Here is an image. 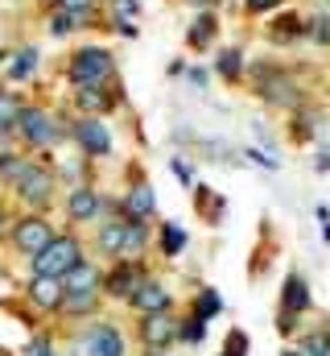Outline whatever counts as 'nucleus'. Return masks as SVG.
Instances as JSON below:
<instances>
[{
  "label": "nucleus",
  "instance_id": "obj_1",
  "mask_svg": "<svg viewBox=\"0 0 330 356\" xmlns=\"http://www.w3.org/2000/svg\"><path fill=\"white\" fill-rule=\"evenodd\" d=\"M82 261V245L75 236H54L37 257H33V277H67L71 269Z\"/></svg>",
  "mask_w": 330,
  "mask_h": 356
},
{
  "label": "nucleus",
  "instance_id": "obj_2",
  "mask_svg": "<svg viewBox=\"0 0 330 356\" xmlns=\"http://www.w3.org/2000/svg\"><path fill=\"white\" fill-rule=\"evenodd\" d=\"M12 133H17L29 149H46V145H54V141L62 137V129L54 124V116H50L46 108H21Z\"/></svg>",
  "mask_w": 330,
  "mask_h": 356
},
{
  "label": "nucleus",
  "instance_id": "obj_3",
  "mask_svg": "<svg viewBox=\"0 0 330 356\" xmlns=\"http://www.w3.org/2000/svg\"><path fill=\"white\" fill-rule=\"evenodd\" d=\"M107 75H112V54L99 50V46H82V50H75V58H71V67H67V79H71L75 88L103 83Z\"/></svg>",
  "mask_w": 330,
  "mask_h": 356
},
{
  "label": "nucleus",
  "instance_id": "obj_4",
  "mask_svg": "<svg viewBox=\"0 0 330 356\" xmlns=\"http://www.w3.org/2000/svg\"><path fill=\"white\" fill-rule=\"evenodd\" d=\"M8 241H12V249H17L21 257H29V261H33V257L54 241V228H50L42 216H25V220H17V224H12Z\"/></svg>",
  "mask_w": 330,
  "mask_h": 356
},
{
  "label": "nucleus",
  "instance_id": "obj_5",
  "mask_svg": "<svg viewBox=\"0 0 330 356\" xmlns=\"http://www.w3.org/2000/svg\"><path fill=\"white\" fill-rule=\"evenodd\" d=\"M17 186V195L25 199V203H50V195H54V175H50V166L46 162H25V170H21V178L12 182Z\"/></svg>",
  "mask_w": 330,
  "mask_h": 356
},
{
  "label": "nucleus",
  "instance_id": "obj_6",
  "mask_svg": "<svg viewBox=\"0 0 330 356\" xmlns=\"http://www.w3.org/2000/svg\"><path fill=\"white\" fill-rule=\"evenodd\" d=\"M71 133H75V141H79L91 158H103V154H112V133H107V124H103L99 116H82Z\"/></svg>",
  "mask_w": 330,
  "mask_h": 356
},
{
  "label": "nucleus",
  "instance_id": "obj_7",
  "mask_svg": "<svg viewBox=\"0 0 330 356\" xmlns=\"http://www.w3.org/2000/svg\"><path fill=\"white\" fill-rule=\"evenodd\" d=\"M82 356H124V340L112 323H95L82 336Z\"/></svg>",
  "mask_w": 330,
  "mask_h": 356
},
{
  "label": "nucleus",
  "instance_id": "obj_8",
  "mask_svg": "<svg viewBox=\"0 0 330 356\" xmlns=\"http://www.w3.org/2000/svg\"><path fill=\"white\" fill-rule=\"evenodd\" d=\"M99 211H103V195H99V191H91V186H75V191L67 195V216H71L75 224L95 220Z\"/></svg>",
  "mask_w": 330,
  "mask_h": 356
},
{
  "label": "nucleus",
  "instance_id": "obj_9",
  "mask_svg": "<svg viewBox=\"0 0 330 356\" xmlns=\"http://www.w3.org/2000/svg\"><path fill=\"white\" fill-rule=\"evenodd\" d=\"M177 319H169L165 311H157V315H145V323H141V340L149 344V348H165V344H173L177 340Z\"/></svg>",
  "mask_w": 330,
  "mask_h": 356
},
{
  "label": "nucleus",
  "instance_id": "obj_10",
  "mask_svg": "<svg viewBox=\"0 0 330 356\" xmlns=\"http://www.w3.org/2000/svg\"><path fill=\"white\" fill-rule=\"evenodd\" d=\"M145 282H149V277H145V269L132 266V261H124L112 277H103V286H107V294H112V298H132Z\"/></svg>",
  "mask_w": 330,
  "mask_h": 356
},
{
  "label": "nucleus",
  "instance_id": "obj_11",
  "mask_svg": "<svg viewBox=\"0 0 330 356\" xmlns=\"http://www.w3.org/2000/svg\"><path fill=\"white\" fill-rule=\"evenodd\" d=\"M128 302H132L141 315H157V311H169V290H165L162 282H153V277H149V282L128 298Z\"/></svg>",
  "mask_w": 330,
  "mask_h": 356
},
{
  "label": "nucleus",
  "instance_id": "obj_12",
  "mask_svg": "<svg viewBox=\"0 0 330 356\" xmlns=\"http://www.w3.org/2000/svg\"><path fill=\"white\" fill-rule=\"evenodd\" d=\"M29 302L33 307H46V311H58V302H62V282L58 277H29Z\"/></svg>",
  "mask_w": 330,
  "mask_h": 356
},
{
  "label": "nucleus",
  "instance_id": "obj_13",
  "mask_svg": "<svg viewBox=\"0 0 330 356\" xmlns=\"http://www.w3.org/2000/svg\"><path fill=\"white\" fill-rule=\"evenodd\" d=\"M153 207H157V199H153V186H149V182H137V186L124 195V211H128V220H149Z\"/></svg>",
  "mask_w": 330,
  "mask_h": 356
},
{
  "label": "nucleus",
  "instance_id": "obj_14",
  "mask_svg": "<svg viewBox=\"0 0 330 356\" xmlns=\"http://www.w3.org/2000/svg\"><path fill=\"white\" fill-rule=\"evenodd\" d=\"M149 245V228L141 220H124V241H120V257L124 261H137Z\"/></svg>",
  "mask_w": 330,
  "mask_h": 356
},
{
  "label": "nucleus",
  "instance_id": "obj_15",
  "mask_svg": "<svg viewBox=\"0 0 330 356\" xmlns=\"http://www.w3.org/2000/svg\"><path fill=\"white\" fill-rule=\"evenodd\" d=\"M37 63H42V54H37V46H21V50H12V58H8V79H17V83H25V79H33V71H37Z\"/></svg>",
  "mask_w": 330,
  "mask_h": 356
},
{
  "label": "nucleus",
  "instance_id": "obj_16",
  "mask_svg": "<svg viewBox=\"0 0 330 356\" xmlns=\"http://www.w3.org/2000/svg\"><path fill=\"white\" fill-rule=\"evenodd\" d=\"M99 286H103V273L91 266L87 257H82L79 266H75L71 273H67V277H62V290H99Z\"/></svg>",
  "mask_w": 330,
  "mask_h": 356
},
{
  "label": "nucleus",
  "instance_id": "obj_17",
  "mask_svg": "<svg viewBox=\"0 0 330 356\" xmlns=\"http://www.w3.org/2000/svg\"><path fill=\"white\" fill-rule=\"evenodd\" d=\"M75 108H82L87 116H99L107 108V91L103 83H87V88H75Z\"/></svg>",
  "mask_w": 330,
  "mask_h": 356
},
{
  "label": "nucleus",
  "instance_id": "obj_18",
  "mask_svg": "<svg viewBox=\"0 0 330 356\" xmlns=\"http://www.w3.org/2000/svg\"><path fill=\"white\" fill-rule=\"evenodd\" d=\"M95 302H99V290H62L58 311H67V315H87V311H95Z\"/></svg>",
  "mask_w": 330,
  "mask_h": 356
},
{
  "label": "nucleus",
  "instance_id": "obj_19",
  "mask_svg": "<svg viewBox=\"0 0 330 356\" xmlns=\"http://www.w3.org/2000/svg\"><path fill=\"white\" fill-rule=\"evenodd\" d=\"M281 302H285V311H306V307H310V290H306V282H302V277H285V294H281Z\"/></svg>",
  "mask_w": 330,
  "mask_h": 356
},
{
  "label": "nucleus",
  "instance_id": "obj_20",
  "mask_svg": "<svg viewBox=\"0 0 330 356\" xmlns=\"http://www.w3.org/2000/svg\"><path fill=\"white\" fill-rule=\"evenodd\" d=\"M82 21H87V13H75V8H54V13H50V33H54V38H62V33L79 29Z\"/></svg>",
  "mask_w": 330,
  "mask_h": 356
},
{
  "label": "nucleus",
  "instance_id": "obj_21",
  "mask_svg": "<svg viewBox=\"0 0 330 356\" xmlns=\"http://www.w3.org/2000/svg\"><path fill=\"white\" fill-rule=\"evenodd\" d=\"M120 241H124V220H112V224L99 228V253L120 257Z\"/></svg>",
  "mask_w": 330,
  "mask_h": 356
},
{
  "label": "nucleus",
  "instance_id": "obj_22",
  "mask_svg": "<svg viewBox=\"0 0 330 356\" xmlns=\"http://www.w3.org/2000/svg\"><path fill=\"white\" fill-rule=\"evenodd\" d=\"M25 162H29V158H21L17 149H0V178H4V182H17L21 170H25Z\"/></svg>",
  "mask_w": 330,
  "mask_h": 356
},
{
  "label": "nucleus",
  "instance_id": "obj_23",
  "mask_svg": "<svg viewBox=\"0 0 330 356\" xmlns=\"http://www.w3.org/2000/svg\"><path fill=\"white\" fill-rule=\"evenodd\" d=\"M21 108H25V104H21L12 91L0 88V129H12V124H17V116H21Z\"/></svg>",
  "mask_w": 330,
  "mask_h": 356
},
{
  "label": "nucleus",
  "instance_id": "obj_24",
  "mask_svg": "<svg viewBox=\"0 0 330 356\" xmlns=\"http://www.w3.org/2000/svg\"><path fill=\"white\" fill-rule=\"evenodd\" d=\"M211 38H215V17H207V13H202V17L194 21V29L186 33V42H190V46H207Z\"/></svg>",
  "mask_w": 330,
  "mask_h": 356
},
{
  "label": "nucleus",
  "instance_id": "obj_25",
  "mask_svg": "<svg viewBox=\"0 0 330 356\" xmlns=\"http://www.w3.org/2000/svg\"><path fill=\"white\" fill-rule=\"evenodd\" d=\"M162 249H165V253H169V257L186 249V232H182L177 224H165V228H162Z\"/></svg>",
  "mask_w": 330,
  "mask_h": 356
},
{
  "label": "nucleus",
  "instance_id": "obj_26",
  "mask_svg": "<svg viewBox=\"0 0 330 356\" xmlns=\"http://www.w3.org/2000/svg\"><path fill=\"white\" fill-rule=\"evenodd\" d=\"M215 67H219V75H227V79H236V75H240V67H244V54H240V50H223Z\"/></svg>",
  "mask_w": 330,
  "mask_h": 356
},
{
  "label": "nucleus",
  "instance_id": "obj_27",
  "mask_svg": "<svg viewBox=\"0 0 330 356\" xmlns=\"http://www.w3.org/2000/svg\"><path fill=\"white\" fill-rule=\"evenodd\" d=\"M194 315H198V319L219 315V294H215V290H202V294H198V302H194Z\"/></svg>",
  "mask_w": 330,
  "mask_h": 356
},
{
  "label": "nucleus",
  "instance_id": "obj_28",
  "mask_svg": "<svg viewBox=\"0 0 330 356\" xmlns=\"http://www.w3.org/2000/svg\"><path fill=\"white\" fill-rule=\"evenodd\" d=\"M297 356H330V336H310L297 344Z\"/></svg>",
  "mask_w": 330,
  "mask_h": 356
},
{
  "label": "nucleus",
  "instance_id": "obj_29",
  "mask_svg": "<svg viewBox=\"0 0 330 356\" xmlns=\"http://www.w3.org/2000/svg\"><path fill=\"white\" fill-rule=\"evenodd\" d=\"M177 336H182L186 344H198V340L207 336V319H198V315H194V319H186V327H182Z\"/></svg>",
  "mask_w": 330,
  "mask_h": 356
},
{
  "label": "nucleus",
  "instance_id": "obj_30",
  "mask_svg": "<svg viewBox=\"0 0 330 356\" xmlns=\"http://www.w3.org/2000/svg\"><path fill=\"white\" fill-rule=\"evenodd\" d=\"M137 8H141V0H112V17L116 21H132Z\"/></svg>",
  "mask_w": 330,
  "mask_h": 356
},
{
  "label": "nucleus",
  "instance_id": "obj_31",
  "mask_svg": "<svg viewBox=\"0 0 330 356\" xmlns=\"http://www.w3.org/2000/svg\"><path fill=\"white\" fill-rule=\"evenodd\" d=\"M25 356H58V353L50 348V340H46V336H33V340H29V348H25Z\"/></svg>",
  "mask_w": 330,
  "mask_h": 356
},
{
  "label": "nucleus",
  "instance_id": "obj_32",
  "mask_svg": "<svg viewBox=\"0 0 330 356\" xmlns=\"http://www.w3.org/2000/svg\"><path fill=\"white\" fill-rule=\"evenodd\" d=\"M248 158H252L256 166H268V170H277V158H264L260 149H248Z\"/></svg>",
  "mask_w": 330,
  "mask_h": 356
},
{
  "label": "nucleus",
  "instance_id": "obj_33",
  "mask_svg": "<svg viewBox=\"0 0 330 356\" xmlns=\"http://www.w3.org/2000/svg\"><path fill=\"white\" fill-rule=\"evenodd\" d=\"M58 8H75V13H87L91 0H58Z\"/></svg>",
  "mask_w": 330,
  "mask_h": 356
},
{
  "label": "nucleus",
  "instance_id": "obj_34",
  "mask_svg": "<svg viewBox=\"0 0 330 356\" xmlns=\"http://www.w3.org/2000/svg\"><path fill=\"white\" fill-rule=\"evenodd\" d=\"M281 0H248V8H256V13H268V8H277Z\"/></svg>",
  "mask_w": 330,
  "mask_h": 356
},
{
  "label": "nucleus",
  "instance_id": "obj_35",
  "mask_svg": "<svg viewBox=\"0 0 330 356\" xmlns=\"http://www.w3.org/2000/svg\"><path fill=\"white\" fill-rule=\"evenodd\" d=\"M314 25H318V29H314V38H318V42H327V38H330V21H322V17H318Z\"/></svg>",
  "mask_w": 330,
  "mask_h": 356
},
{
  "label": "nucleus",
  "instance_id": "obj_36",
  "mask_svg": "<svg viewBox=\"0 0 330 356\" xmlns=\"http://www.w3.org/2000/svg\"><path fill=\"white\" fill-rule=\"evenodd\" d=\"M116 29H120L124 38H137V25H132V21H116Z\"/></svg>",
  "mask_w": 330,
  "mask_h": 356
},
{
  "label": "nucleus",
  "instance_id": "obj_37",
  "mask_svg": "<svg viewBox=\"0 0 330 356\" xmlns=\"http://www.w3.org/2000/svg\"><path fill=\"white\" fill-rule=\"evenodd\" d=\"M318 220H322V236L330 241V211H327V207H318Z\"/></svg>",
  "mask_w": 330,
  "mask_h": 356
},
{
  "label": "nucleus",
  "instance_id": "obj_38",
  "mask_svg": "<svg viewBox=\"0 0 330 356\" xmlns=\"http://www.w3.org/2000/svg\"><path fill=\"white\" fill-rule=\"evenodd\" d=\"M190 83H194V88H202V83H207V71H198V67H194V71H190Z\"/></svg>",
  "mask_w": 330,
  "mask_h": 356
},
{
  "label": "nucleus",
  "instance_id": "obj_39",
  "mask_svg": "<svg viewBox=\"0 0 330 356\" xmlns=\"http://www.w3.org/2000/svg\"><path fill=\"white\" fill-rule=\"evenodd\" d=\"M186 4H211V0H186Z\"/></svg>",
  "mask_w": 330,
  "mask_h": 356
},
{
  "label": "nucleus",
  "instance_id": "obj_40",
  "mask_svg": "<svg viewBox=\"0 0 330 356\" xmlns=\"http://www.w3.org/2000/svg\"><path fill=\"white\" fill-rule=\"evenodd\" d=\"M0 232H4V207H0Z\"/></svg>",
  "mask_w": 330,
  "mask_h": 356
},
{
  "label": "nucleus",
  "instance_id": "obj_41",
  "mask_svg": "<svg viewBox=\"0 0 330 356\" xmlns=\"http://www.w3.org/2000/svg\"><path fill=\"white\" fill-rule=\"evenodd\" d=\"M149 356H165V353H162V348H153V353H149Z\"/></svg>",
  "mask_w": 330,
  "mask_h": 356
},
{
  "label": "nucleus",
  "instance_id": "obj_42",
  "mask_svg": "<svg viewBox=\"0 0 330 356\" xmlns=\"http://www.w3.org/2000/svg\"><path fill=\"white\" fill-rule=\"evenodd\" d=\"M42 4H58V0H42Z\"/></svg>",
  "mask_w": 330,
  "mask_h": 356
}]
</instances>
